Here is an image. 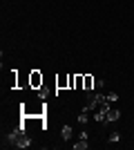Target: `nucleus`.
Listing matches in <instances>:
<instances>
[{"mask_svg": "<svg viewBox=\"0 0 134 150\" xmlns=\"http://www.w3.org/2000/svg\"><path fill=\"white\" fill-rule=\"evenodd\" d=\"M47 114V103H38V101H29L20 105V117H45Z\"/></svg>", "mask_w": 134, "mask_h": 150, "instance_id": "f257e3e1", "label": "nucleus"}, {"mask_svg": "<svg viewBox=\"0 0 134 150\" xmlns=\"http://www.w3.org/2000/svg\"><path fill=\"white\" fill-rule=\"evenodd\" d=\"M43 83H45L43 72H40V69H32V72H29V88L38 90V88H43Z\"/></svg>", "mask_w": 134, "mask_h": 150, "instance_id": "f03ea898", "label": "nucleus"}, {"mask_svg": "<svg viewBox=\"0 0 134 150\" xmlns=\"http://www.w3.org/2000/svg\"><path fill=\"white\" fill-rule=\"evenodd\" d=\"M58 90H69V74H58L56 76V92Z\"/></svg>", "mask_w": 134, "mask_h": 150, "instance_id": "7ed1b4c3", "label": "nucleus"}, {"mask_svg": "<svg viewBox=\"0 0 134 150\" xmlns=\"http://www.w3.org/2000/svg\"><path fill=\"white\" fill-rule=\"evenodd\" d=\"M94 85H96L94 76L92 74H83V92H94Z\"/></svg>", "mask_w": 134, "mask_h": 150, "instance_id": "20e7f679", "label": "nucleus"}, {"mask_svg": "<svg viewBox=\"0 0 134 150\" xmlns=\"http://www.w3.org/2000/svg\"><path fill=\"white\" fill-rule=\"evenodd\" d=\"M87 130H83V132H81V137H78V141H76V144H74V150H85V148H87Z\"/></svg>", "mask_w": 134, "mask_h": 150, "instance_id": "39448f33", "label": "nucleus"}, {"mask_svg": "<svg viewBox=\"0 0 134 150\" xmlns=\"http://www.w3.org/2000/svg\"><path fill=\"white\" fill-rule=\"evenodd\" d=\"M29 146H32V137L27 132H22L18 137V141H16V148H29Z\"/></svg>", "mask_w": 134, "mask_h": 150, "instance_id": "423d86ee", "label": "nucleus"}, {"mask_svg": "<svg viewBox=\"0 0 134 150\" xmlns=\"http://www.w3.org/2000/svg\"><path fill=\"white\" fill-rule=\"evenodd\" d=\"M121 119V110H116V108H109L107 110V123H114V121Z\"/></svg>", "mask_w": 134, "mask_h": 150, "instance_id": "0eeeda50", "label": "nucleus"}, {"mask_svg": "<svg viewBox=\"0 0 134 150\" xmlns=\"http://www.w3.org/2000/svg\"><path fill=\"white\" fill-rule=\"evenodd\" d=\"M72 125H63V130H60V137H63V141H69L72 139Z\"/></svg>", "mask_w": 134, "mask_h": 150, "instance_id": "6e6552de", "label": "nucleus"}, {"mask_svg": "<svg viewBox=\"0 0 134 150\" xmlns=\"http://www.w3.org/2000/svg\"><path fill=\"white\" fill-rule=\"evenodd\" d=\"M36 92H38V99H40V101H47V96H49V90L45 88V85H43V88H38Z\"/></svg>", "mask_w": 134, "mask_h": 150, "instance_id": "1a4fd4ad", "label": "nucleus"}, {"mask_svg": "<svg viewBox=\"0 0 134 150\" xmlns=\"http://www.w3.org/2000/svg\"><path fill=\"white\" fill-rule=\"evenodd\" d=\"M87 121H89V117H87V110H83V112L78 114V123H81V125H85Z\"/></svg>", "mask_w": 134, "mask_h": 150, "instance_id": "9d476101", "label": "nucleus"}, {"mask_svg": "<svg viewBox=\"0 0 134 150\" xmlns=\"http://www.w3.org/2000/svg\"><path fill=\"white\" fill-rule=\"evenodd\" d=\"M69 90H76V74H69Z\"/></svg>", "mask_w": 134, "mask_h": 150, "instance_id": "9b49d317", "label": "nucleus"}, {"mask_svg": "<svg viewBox=\"0 0 134 150\" xmlns=\"http://www.w3.org/2000/svg\"><path fill=\"white\" fill-rule=\"evenodd\" d=\"M76 90H83V74H76Z\"/></svg>", "mask_w": 134, "mask_h": 150, "instance_id": "f8f14e48", "label": "nucleus"}, {"mask_svg": "<svg viewBox=\"0 0 134 150\" xmlns=\"http://www.w3.org/2000/svg\"><path fill=\"white\" fill-rule=\"evenodd\" d=\"M107 101H109V103H116V101H119V94H116V92H109L107 94Z\"/></svg>", "mask_w": 134, "mask_h": 150, "instance_id": "ddd939ff", "label": "nucleus"}, {"mask_svg": "<svg viewBox=\"0 0 134 150\" xmlns=\"http://www.w3.org/2000/svg\"><path fill=\"white\" fill-rule=\"evenodd\" d=\"M119 139H121V137H119L116 132H112V134H109V141H119Z\"/></svg>", "mask_w": 134, "mask_h": 150, "instance_id": "4468645a", "label": "nucleus"}]
</instances>
